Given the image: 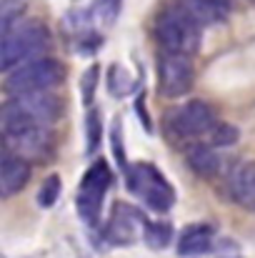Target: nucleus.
<instances>
[{
	"mask_svg": "<svg viewBox=\"0 0 255 258\" xmlns=\"http://www.w3.org/2000/svg\"><path fill=\"white\" fill-rule=\"evenodd\" d=\"M143 241H145L153 251L168 248L170 241H173V226H170L168 221H148V223H145Z\"/></svg>",
	"mask_w": 255,
	"mask_h": 258,
	"instance_id": "obj_17",
	"label": "nucleus"
},
{
	"mask_svg": "<svg viewBox=\"0 0 255 258\" xmlns=\"http://www.w3.org/2000/svg\"><path fill=\"white\" fill-rule=\"evenodd\" d=\"M215 110L205 100H188L178 108H170L165 113V133L178 143H200L208 141L213 128L218 125Z\"/></svg>",
	"mask_w": 255,
	"mask_h": 258,
	"instance_id": "obj_3",
	"label": "nucleus"
},
{
	"mask_svg": "<svg viewBox=\"0 0 255 258\" xmlns=\"http://www.w3.org/2000/svg\"><path fill=\"white\" fill-rule=\"evenodd\" d=\"M133 88H135L133 76H130L123 66L113 63V66L108 68V90H110V95H115V98H125Z\"/></svg>",
	"mask_w": 255,
	"mask_h": 258,
	"instance_id": "obj_19",
	"label": "nucleus"
},
{
	"mask_svg": "<svg viewBox=\"0 0 255 258\" xmlns=\"http://www.w3.org/2000/svg\"><path fill=\"white\" fill-rule=\"evenodd\" d=\"M213 228L208 223H190L178 236V256L180 258H198L205 256L213 248Z\"/></svg>",
	"mask_w": 255,
	"mask_h": 258,
	"instance_id": "obj_13",
	"label": "nucleus"
},
{
	"mask_svg": "<svg viewBox=\"0 0 255 258\" xmlns=\"http://www.w3.org/2000/svg\"><path fill=\"white\" fill-rule=\"evenodd\" d=\"M30 180V161L3 151V161H0V193L3 198H10L15 193H20Z\"/></svg>",
	"mask_w": 255,
	"mask_h": 258,
	"instance_id": "obj_12",
	"label": "nucleus"
},
{
	"mask_svg": "<svg viewBox=\"0 0 255 258\" xmlns=\"http://www.w3.org/2000/svg\"><path fill=\"white\" fill-rule=\"evenodd\" d=\"M113 183V173L108 168V163L100 158V161H93V166L85 171L83 180L78 185V196H75V206H78V213L88 226H95L98 218H100V208H103V201H105V193Z\"/></svg>",
	"mask_w": 255,
	"mask_h": 258,
	"instance_id": "obj_7",
	"label": "nucleus"
},
{
	"mask_svg": "<svg viewBox=\"0 0 255 258\" xmlns=\"http://www.w3.org/2000/svg\"><path fill=\"white\" fill-rule=\"evenodd\" d=\"M98 83H100V68L98 66H90L80 76V95H83V103L88 108H93V98H95Z\"/></svg>",
	"mask_w": 255,
	"mask_h": 258,
	"instance_id": "obj_23",
	"label": "nucleus"
},
{
	"mask_svg": "<svg viewBox=\"0 0 255 258\" xmlns=\"http://www.w3.org/2000/svg\"><path fill=\"white\" fill-rule=\"evenodd\" d=\"M100 141H103V115H100L98 108H88V115H85V153L93 156L100 148Z\"/></svg>",
	"mask_w": 255,
	"mask_h": 258,
	"instance_id": "obj_18",
	"label": "nucleus"
},
{
	"mask_svg": "<svg viewBox=\"0 0 255 258\" xmlns=\"http://www.w3.org/2000/svg\"><path fill=\"white\" fill-rule=\"evenodd\" d=\"M60 190H63L60 175L50 173V175L40 183V188H38V196H35L38 206H40V208H53V206L58 203V198H60Z\"/></svg>",
	"mask_w": 255,
	"mask_h": 258,
	"instance_id": "obj_20",
	"label": "nucleus"
},
{
	"mask_svg": "<svg viewBox=\"0 0 255 258\" xmlns=\"http://www.w3.org/2000/svg\"><path fill=\"white\" fill-rule=\"evenodd\" d=\"M185 161L190 166V171L200 178H215L223 171V158L218 153V148H213L210 143H190L185 146Z\"/></svg>",
	"mask_w": 255,
	"mask_h": 258,
	"instance_id": "obj_14",
	"label": "nucleus"
},
{
	"mask_svg": "<svg viewBox=\"0 0 255 258\" xmlns=\"http://www.w3.org/2000/svg\"><path fill=\"white\" fill-rule=\"evenodd\" d=\"M110 143H113V153H115V161L118 166L123 168V173L128 171V158H125V148H123V125H120V118L113 120V131H110Z\"/></svg>",
	"mask_w": 255,
	"mask_h": 258,
	"instance_id": "obj_24",
	"label": "nucleus"
},
{
	"mask_svg": "<svg viewBox=\"0 0 255 258\" xmlns=\"http://www.w3.org/2000/svg\"><path fill=\"white\" fill-rule=\"evenodd\" d=\"M125 183L133 196H138L148 208L165 213L175 203V190L168 183V178L158 171L153 163H133L125 171Z\"/></svg>",
	"mask_w": 255,
	"mask_h": 258,
	"instance_id": "obj_6",
	"label": "nucleus"
},
{
	"mask_svg": "<svg viewBox=\"0 0 255 258\" xmlns=\"http://www.w3.org/2000/svg\"><path fill=\"white\" fill-rule=\"evenodd\" d=\"M238 128L235 125H230V123H225V120H220L215 128H213V133L208 136V141L205 143H210L213 148H228V146H233L235 141H238Z\"/></svg>",
	"mask_w": 255,
	"mask_h": 258,
	"instance_id": "obj_22",
	"label": "nucleus"
},
{
	"mask_svg": "<svg viewBox=\"0 0 255 258\" xmlns=\"http://www.w3.org/2000/svg\"><path fill=\"white\" fill-rule=\"evenodd\" d=\"M155 38L165 53L195 55L203 40V28L175 3L168 5L155 20Z\"/></svg>",
	"mask_w": 255,
	"mask_h": 258,
	"instance_id": "obj_4",
	"label": "nucleus"
},
{
	"mask_svg": "<svg viewBox=\"0 0 255 258\" xmlns=\"http://www.w3.org/2000/svg\"><path fill=\"white\" fill-rule=\"evenodd\" d=\"M228 196L235 206L255 211V161L238 163L228 175Z\"/></svg>",
	"mask_w": 255,
	"mask_h": 258,
	"instance_id": "obj_11",
	"label": "nucleus"
},
{
	"mask_svg": "<svg viewBox=\"0 0 255 258\" xmlns=\"http://www.w3.org/2000/svg\"><path fill=\"white\" fill-rule=\"evenodd\" d=\"M25 13V0H0V28L3 33L20 23V15Z\"/></svg>",
	"mask_w": 255,
	"mask_h": 258,
	"instance_id": "obj_21",
	"label": "nucleus"
},
{
	"mask_svg": "<svg viewBox=\"0 0 255 258\" xmlns=\"http://www.w3.org/2000/svg\"><path fill=\"white\" fill-rule=\"evenodd\" d=\"M178 5H180L200 28L225 23L228 15H230V5H225V3H220V0H178Z\"/></svg>",
	"mask_w": 255,
	"mask_h": 258,
	"instance_id": "obj_15",
	"label": "nucleus"
},
{
	"mask_svg": "<svg viewBox=\"0 0 255 258\" xmlns=\"http://www.w3.org/2000/svg\"><path fill=\"white\" fill-rule=\"evenodd\" d=\"M60 98L53 95L50 90L45 93H20V95H8L0 110V128L3 133L23 131V128H35V125H53L60 118Z\"/></svg>",
	"mask_w": 255,
	"mask_h": 258,
	"instance_id": "obj_1",
	"label": "nucleus"
},
{
	"mask_svg": "<svg viewBox=\"0 0 255 258\" xmlns=\"http://www.w3.org/2000/svg\"><path fill=\"white\" fill-rule=\"evenodd\" d=\"M65 68L55 58H35L28 60L13 71L5 73V90L8 95H20V93H45L63 83Z\"/></svg>",
	"mask_w": 255,
	"mask_h": 258,
	"instance_id": "obj_5",
	"label": "nucleus"
},
{
	"mask_svg": "<svg viewBox=\"0 0 255 258\" xmlns=\"http://www.w3.org/2000/svg\"><path fill=\"white\" fill-rule=\"evenodd\" d=\"M50 50V33L43 23L38 20H20L18 25H13L10 30L3 33V43H0V68L3 73L43 58Z\"/></svg>",
	"mask_w": 255,
	"mask_h": 258,
	"instance_id": "obj_2",
	"label": "nucleus"
},
{
	"mask_svg": "<svg viewBox=\"0 0 255 258\" xmlns=\"http://www.w3.org/2000/svg\"><path fill=\"white\" fill-rule=\"evenodd\" d=\"M135 110H138V115L143 118V125L150 131V118H148V113H145V98H143V93H140L138 100H135Z\"/></svg>",
	"mask_w": 255,
	"mask_h": 258,
	"instance_id": "obj_25",
	"label": "nucleus"
},
{
	"mask_svg": "<svg viewBox=\"0 0 255 258\" xmlns=\"http://www.w3.org/2000/svg\"><path fill=\"white\" fill-rule=\"evenodd\" d=\"M88 10V18H90V25H103V28H110L120 10H123V0H95Z\"/></svg>",
	"mask_w": 255,
	"mask_h": 258,
	"instance_id": "obj_16",
	"label": "nucleus"
},
{
	"mask_svg": "<svg viewBox=\"0 0 255 258\" xmlns=\"http://www.w3.org/2000/svg\"><path fill=\"white\" fill-rule=\"evenodd\" d=\"M3 143H5V151H10L30 163L48 161L55 151V136H53V128H48V125L3 133Z\"/></svg>",
	"mask_w": 255,
	"mask_h": 258,
	"instance_id": "obj_9",
	"label": "nucleus"
},
{
	"mask_svg": "<svg viewBox=\"0 0 255 258\" xmlns=\"http://www.w3.org/2000/svg\"><path fill=\"white\" fill-rule=\"evenodd\" d=\"M193 55L183 53H160L158 55V90L165 98H183L190 93L195 83V68Z\"/></svg>",
	"mask_w": 255,
	"mask_h": 258,
	"instance_id": "obj_8",
	"label": "nucleus"
},
{
	"mask_svg": "<svg viewBox=\"0 0 255 258\" xmlns=\"http://www.w3.org/2000/svg\"><path fill=\"white\" fill-rule=\"evenodd\" d=\"M145 223L148 218L130 203H115L113 213L105 223V241L113 246H133L143 233H145Z\"/></svg>",
	"mask_w": 255,
	"mask_h": 258,
	"instance_id": "obj_10",
	"label": "nucleus"
}]
</instances>
